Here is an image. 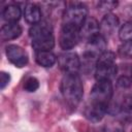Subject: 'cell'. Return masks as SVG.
Wrapping results in <instances>:
<instances>
[{"mask_svg": "<svg viewBox=\"0 0 132 132\" xmlns=\"http://www.w3.org/2000/svg\"><path fill=\"white\" fill-rule=\"evenodd\" d=\"M60 90L64 100L71 107H76L82 99L84 87L77 73H65L61 80Z\"/></svg>", "mask_w": 132, "mask_h": 132, "instance_id": "1", "label": "cell"}, {"mask_svg": "<svg viewBox=\"0 0 132 132\" xmlns=\"http://www.w3.org/2000/svg\"><path fill=\"white\" fill-rule=\"evenodd\" d=\"M31 44L36 52L51 51L55 46V36L52 26L47 22H39L29 30Z\"/></svg>", "mask_w": 132, "mask_h": 132, "instance_id": "2", "label": "cell"}, {"mask_svg": "<svg viewBox=\"0 0 132 132\" xmlns=\"http://www.w3.org/2000/svg\"><path fill=\"white\" fill-rule=\"evenodd\" d=\"M88 18V8L80 2L70 3L62 15V26H68L80 30Z\"/></svg>", "mask_w": 132, "mask_h": 132, "instance_id": "3", "label": "cell"}, {"mask_svg": "<svg viewBox=\"0 0 132 132\" xmlns=\"http://www.w3.org/2000/svg\"><path fill=\"white\" fill-rule=\"evenodd\" d=\"M116 55L110 51H105L97 60L95 67V77L97 80H110L117 74Z\"/></svg>", "mask_w": 132, "mask_h": 132, "instance_id": "4", "label": "cell"}, {"mask_svg": "<svg viewBox=\"0 0 132 132\" xmlns=\"http://www.w3.org/2000/svg\"><path fill=\"white\" fill-rule=\"evenodd\" d=\"M113 89L110 80H97L90 93V101L108 106L112 98Z\"/></svg>", "mask_w": 132, "mask_h": 132, "instance_id": "5", "label": "cell"}, {"mask_svg": "<svg viewBox=\"0 0 132 132\" xmlns=\"http://www.w3.org/2000/svg\"><path fill=\"white\" fill-rule=\"evenodd\" d=\"M79 40H80V36H79L78 29L68 27V26H62L60 37H59V43L63 50L68 51L73 48Z\"/></svg>", "mask_w": 132, "mask_h": 132, "instance_id": "6", "label": "cell"}, {"mask_svg": "<svg viewBox=\"0 0 132 132\" xmlns=\"http://www.w3.org/2000/svg\"><path fill=\"white\" fill-rule=\"evenodd\" d=\"M58 64L65 73H77L81 62L76 53L66 52L58 57Z\"/></svg>", "mask_w": 132, "mask_h": 132, "instance_id": "7", "label": "cell"}, {"mask_svg": "<svg viewBox=\"0 0 132 132\" xmlns=\"http://www.w3.org/2000/svg\"><path fill=\"white\" fill-rule=\"evenodd\" d=\"M5 54L8 61L15 67L22 68L28 64V54L27 52L16 44H9L5 48Z\"/></svg>", "mask_w": 132, "mask_h": 132, "instance_id": "8", "label": "cell"}, {"mask_svg": "<svg viewBox=\"0 0 132 132\" xmlns=\"http://www.w3.org/2000/svg\"><path fill=\"white\" fill-rule=\"evenodd\" d=\"M119 19L113 13H106L99 23V31L103 37L110 36L119 27Z\"/></svg>", "mask_w": 132, "mask_h": 132, "instance_id": "9", "label": "cell"}, {"mask_svg": "<svg viewBox=\"0 0 132 132\" xmlns=\"http://www.w3.org/2000/svg\"><path fill=\"white\" fill-rule=\"evenodd\" d=\"M108 106L98 104L92 101H89L85 108V116L91 122H99L103 119L104 114L107 112Z\"/></svg>", "mask_w": 132, "mask_h": 132, "instance_id": "10", "label": "cell"}, {"mask_svg": "<svg viewBox=\"0 0 132 132\" xmlns=\"http://www.w3.org/2000/svg\"><path fill=\"white\" fill-rule=\"evenodd\" d=\"M98 34H100V31H99V23L97 22V20L91 16L87 18V20L85 21L84 25L79 30L80 39L88 41Z\"/></svg>", "mask_w": 132, "mask_h": 132, "instance_id": "11", "label": "cell"}, {"mask_svg": "<svg viewBox=\"0 0 132 132\" xmlns=\"http://www.w3.org/2000/svg\"><path fill=\"white\" fill-rule=\"evenodd\" d=\"M24 18L30 25H36L41 22V10L40 7L35 3H27L24 8Z\"/></svg>", "mask_w": 132, "mask_h": 132, "instance_id": "12", "label": "cell"}, {"mask_svg": "<svg viewBox=\"0 0 132 132\" xmlns=\"http://www.w3.org/2000/svg\"><path fill=\"white\" fill-rule=\"evenodd\" d=\"M22 34V27L18 23H7L1 27L0 36L3 41L18 38Z\"/></svg>", "mask_w": 132, "mask_h": 132, "instance_id": "13", "label": "cell"}, {"mask_svg": "<svg viewBox=\"0 0 132 132\" xmlns=\"http://www.w3.org/2000/svg\"><path fill=\"white\" fill-rule=\"evenodd\" d=\"M117 113H120L125 119H131L132 118V93L126 94L123 98L120 104H114Z\"/></svg>", "mask_w": 132, "mask_h": 132, "instance_id": "14", "label": "cell"}, {"mask_svg": "<svg viewBox=\"0 0 132 132\" xmlns=\"http://www.w3.org/2000/svg\"><path fill=\"white\" fill-rule=\"evenodd\" d=\"M22 15V10L16 4H8L3 8L2 16L7 23H16Z\"/></svg>", "mask_w": 132, "mask_h": 132, "instance_id": "15", "label": "cell"}, {"mask_svg": "<svg viewBox=\"0 0 132 132\" xmlns=\"http://www.w3.org/2000/svg\"><path fill=\"white\" fill-rule=\"evenodd\" d=\"M35 60L38 65L48 68L55 65V63L57 62V57L51 51H41V52H36Z\"/></svg>", "mask_w": 132, "mask_h": 132, "instance_id": "16", "label": "cell"}, {"mask_svg": "<svg viewBox=\"0 0 132 132\" xmlns=\"http://www.w3.org/2000/svg\"><path fill=\"white\" fill-rule=\"evenodd\" d=\"M119 37L123 42L132 40V22H127L121 26L119 30Z\"/></svg>", "mask_w": 132, "mask_h": 132, "instance_id": "17", "label": "cell"}, {"mask_svg": "<svg viewBox=\"0 0 132 132\" xmlns=\"http://www.w3.org/2000/svg\"><path fill=\"white\" fill-rule=\"evenodd\" d=\"M119 56L124 59H132V40L124 41L118 50Z\"/></svg>", "mask_w": 132, "mask_h": 132, "instance_id": "18", "label": "cell"}, {"mask_svg": "<svg viewBox=\"0 0 132 132\" xmlns=\"http://www.w3.org/2000/svg\"><path fill=\"white\" fill-rule=\"evenodd\" d=\"M38 88H39V81H38V79H37L36 77H34V76H31V77L27 78V80H26L25 84H24V89H25V91L30 92V93L35 92Z\"/></svg>", "mask_w": 132, "mask_h": 132, "instance_id": "19", "label": "cell"}, {"mask_svg": "<svg viewBox=\"0 0 132 132\" xmlns=\"http://www.w3.org/2000/svg\"><path fill=\"white\" fill-rule=\"evenodd\" d=\"M118 2L117 1H100L97 4V7L99 10L104 11L109 13V11H111L113 8H116L118 6Z\"/></svg>", "mask_w": 132, "mask_h": 132, "instance_id": "20", "label": "cell"}, {"mask_svg": "<svg viewBox=\"0 0 132 132\" xmlns=\"http://www.w3.org/2000/svg\"><path fill=\"white\" fill-rule=\"evenodd\" d=\"M103 132H125V131H124L123 126L120 123L112 122V123H108L105 125Z\"/></svg>", "mask_w": 132, "mask_h": 132, "instance_id": "21", "label": "cell"}, {"mask_svg": "<svg viewBox=\"0 0 132 132\" xmlns=\"http://www.w3.org/2000/svg\"><path fill=\"white\" fill-rule=\"evenodd\" d=\"M9 81H10V74L5 71H1L0 72V89L4 90L6 86H8Z\"/></svg>", "mask_w": 132, "mask_h": 132, "instance_id": "22", "label": "cell"}, {"mask_svg": "<svg viewBox=\"0 0 132 132\" xmlns=\"http://www.w3.org/2000/svg\"><path fill=\"white\" fill-rule=\"evenodd\" d=\"M117 84H118V86H119L120 88L127 89V88H130V87H131V85H132V79L129 78L128 76H121V77H119Z\"/></svg>", "mask_w": 132, "mask_h": 132, "instance_id": "23", "label": "cell"}, {"mask_svg": "<svg viewBox=\"0 0 132 132\" xmlns=\"http://www.w3.org/2000/svg\"><path fill=\"white\" fill-rule=\"evenodd\" d=\"M131 79H132V72H131Z\"/></svg>", "mask_w": 132, "mask_h": 132, "instance_id": "24", "label": "cell"}]
</instances>
